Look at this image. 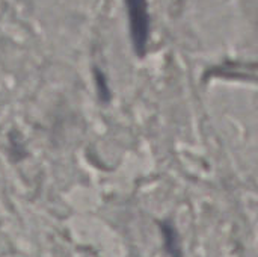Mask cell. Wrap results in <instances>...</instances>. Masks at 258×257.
Returning <instances> with one entry per match:
<instances>
[{"label": "cell", "mask_w": 258, "mask_h": 257, "mask_svg": "<svg viewBox=\"0 0 258 257\" xmlns=\"http://www.w3.org/2000/svg\"><path fill=\"white\" fill-rule=\"evenodd\" d=\"M94 79H95V85H97V92L101 101L107 103L110 100V88L107 85L106 76L101 70L94 68Z\"/></svg>", "instance_id": "cell-3"}, {"label": "cell", "mask_w": 258, "mask_h": 257, "mask_svg": "<svg viewBox=\"0 0 258 257\" xmlns=\"http://www.w3.org/2000/svg\"><path fill=\"white\" fill-rule=\"evenodd\" d=\"M127 14H128V26H130V38L133 44V50L136 56L142 58L147 53L148 41H150V12H148V0H125Z\"/></svg>", "instance_id": "cell-1"}, {"label": "cell", "mask_w": 258, "mask_h": 257, "mask_svg": "<svg viewBox=\"0 0 258 257\" xmlns=\"http://www.w3.org/2000/svg\"><path fill=\"white\" fill-rule=\"evenodd\" d=\"M162 232L165 236V247L168 250V253L172 257H181V250H180V242L178 238L175 235V229L169 224V223H163L162 224Z\"/></svg>", "instance_id": "cell-2"}]
</instances>
